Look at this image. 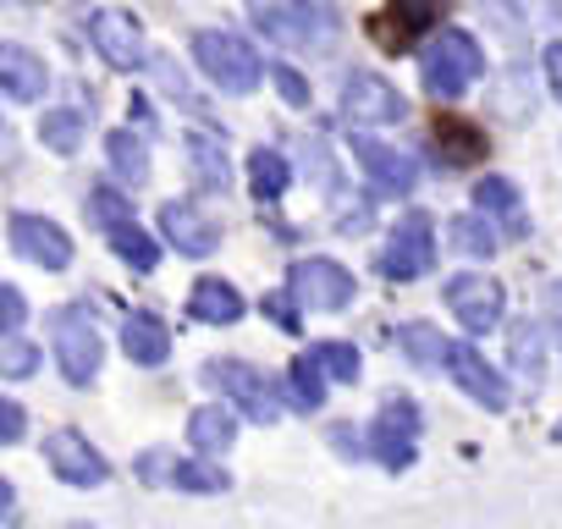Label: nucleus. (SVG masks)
<instances>
[{
	"mask_svg": "<svg viewBox=\"0 0 562 529\" xmlns=\"http://www.w3.org/2000/svg\"><path fill=\"white\" fill-rule=\"evenodd\" d=\"M193 61L199 72L221 89V94H254L259 89V72L265 61L254 56V45L232 29H199L193 34Z\"/></svg>",
	"mask_w": 562,
	"mask_h": 529,
	"instance_id": "obj_1",
	"label": "nucleus"
},
{
	"mask_svg": "<svg viewBox=\"0 0 562 529\" xmlns=\"http://www.w3.org/2000/svg\"><path fill=\"white\" fill-rule=\"evenodd\" d=\"M485 72V56H480V40L469 29H441L430 34L425 56H419V78L436 100H458L474 78Z\"/></svg>",
	"mask_w": 562,
	"mask_h": 529,
	"instance_id": "obj_2",
	"label": "nucleus"
},
{
	"mask_svg": "<svg viewBox=\"0 0 562 529\" xmlns=\"http://www.w3.org/2000/svg\"><path fill=\"white\" fill-rule=\"evenodd\" d=\"M50 342H56V364L72 386H89L100 375V359H105V342H100V326H94V309L89 304H67L50 315Z\"/></svg>",
	"mask_w": 562,
	"mask_h": 529,
	"instance_id": "obj_3",
	"label": "nucleus"
},
{
	"mask_svg": "<svg viewBox=\"0 0 562 529\" xmlns=\"http://www.w3.org/2000/svg\"><path fill=\"white\" fill-rule=\"evenodd\" d=\"M199 375H204V386H215L221 397H232L248 419H259V425H276V419H281V408H276V386L265 381L259 364H243V359H210Z\"/></svg>",
	"mask_w": 562,
	"mask_h": 529,
	"instance_id": "obj_4",
	"label": "nucleus"
},
{
	"mask_svg": "<svg viewBox=\"0 0 562 529\" xmlns=\"http://www.w3.org/2000/svg\"><path fill=\"white\" fill-rule=\"evenodd\" d=\"M254 29L276 45H331L337 40V7H248Z\"/></svg>",
	"mask_w": 562,
	"mask_h": 529,
	"instance_id": "obj_5",
	"label": "nucleus"
},
{
	"mask_svg": "<svg viewBox=\"0 0 562 529\" xmlns=\"http://www.w3.org/2000/svg\"><path fill=\"white\" fill-rule=\"evenodd\" d=\"M342 116L353 127H386V122H403L408 116V100L397 94V83H386L381 72H348L342 78Z\"/></svg>",
	"mask_w": 562,
	"mask_h": 529,
	"instance_id": "obj_6",
	"label": "nucleus"
},
{
	"mask_svg": "<svg viewBox=\"0 0 562 529\" xmlns=\"http://www.w3.org/2000/svg\"><path fill=\"white\" fill-rule=\"evenodd\" d=\"M381 271L392 277V282H419V277H430L436 271V232H430V215H403L397 221V232H392V243H386V254H381Z\"/></svg>",
	"mask_w": 562,
	"mask_h": 529,
	"instance_id": "obj_7",
	"label": "nucleus"
},
{
	"mask_svg": "<svg viewBox=\"0 0 562 529\" xmlns=\"http://www.w3.org/2000/svg\"><path fill=\"white\" fill-rule=\"evenodd\" d=\"M288 293L304 309H348L353 304V271L337 259H299L288 271Z\"/></svg>",
	"mask_w": 562,
	"mask_h": 529,
	"instance_id": "obj_8",
	"label": "nucleus"
},
{
	"mask_svg": "<svg viewBox=\"0 0 562 529\" xmlns=\"http://www.w3.org/2000/svg\"><path fill=\"white\" fill-rule=\"evenodd\" d=\"M502 304H507V293H502L496 277L463 271V277L447 282V309H452V320H463V331H474V337L491 331V326H502Z\"/></svg>",
	"mask_w": 562,
	"mask_h": 529,
	"instance_id": "obj_9",
	"label": "nucleus"
},
{
	"mask_svg": "<svg viewBox=\"0 0 562 529\" xmlns=\"http://www.w3.org/2000/svg\"><path fill=\"white\" fill-rule=\"evenodd\" d=\"M414 436H419V408L408 397H386L375 425H370V452L397 474V469L414 463Z\"/></svg>",
	"mask_w": 562,
	"mask_h": 529,
	"instance_id": "obj_10",
	"label": "nucleus"
},
{
	"mask_svg": "<svg viewBox=\"0 0 562 529\" xmlns=\"http://www.w3.org/2000/svg\"><path fill=\"white\" fill-rule=\"evenodd\" d=\"M12 248L34 264H45V271H67L72 264V237L50 221V215H34V210H18L12 221Z\"/></svg>",
	"mask_w": 562,
	"mask_h": 529,
	"instance_id": "obj_11",
	"label": "nucleus"
},
{
	"mask_svg": "<svg viewBox=\"0 0 562 529\" xmlns=\"http://www.w3.org/2000/svg\"><path fill=\"white\" fill-rule=\"evenodd\" d=\"M89 40H94V50H100L116 72H133V67H144V61H149V56H144V34H138L133 12H116V7L94 12V18H89Z\"/></svg>",
	"mask_w": 562,
	"mask_h": 529,
	"instance_id": "obj_12",
	"label": "nucleus"
},
{
	"mask_svg": "<svg viewBox=\"0 0 562 529\" xmlns=\"http://www.w3.org/2000/svg\"><path fill=\"white\" fill-rule=\"evenodd\" d=\"M45 458H50V469L67 480V485H105L111 480V463L94 452V441L89 436H78V430H50L45 436Z\"/></svg>",
	"mask_w": 562,
	"mask_h": 529,
	"instance_id": "obj_13",
	"label": "nucleus"
},
{
	"mask_svg": "<svg viewBox=\"0 0 562 529\" xmlns=\"http://www.w3.org/2000/svg\"><path fill=\"white\" fill-rule=\"evenodd\" d=\"M160 232H166V243H171L177 254H188V259H204V254H215V243H221V226H215L199 204H188V199H166V204H160Z\"/></svg>",
	"mask_w": 562,
	"mask_h": 529,
	"instance_id": "obj_14",
	"label": "nucleus"
},
{
	"mask_svg": "<svg viewBox=\"0 0 562 529\" xmlns=\"http://www.w3.org/2000/svg\"><path fill=\"white\" fill-rule=\"evenodd\" d=\"M447 375L480 403V408H491V414H502L507 408V381H502V370L496 364H485L480 359V348H469V342H452L447 348Z\"/></svg>",
	"mask_w": 562,
	"mask_h": 529,
	"instance_id": "obj_15",
	"label": "nucleus"
},
{
	"mask_svg": "<svg viewBox=\"0 0 562 529\" xmlns=\"http://www.w3.org/2000/svg\"><path fill=\"white\" fill-rule=\"evenodd\" d=\"M353 160L370 171V182H375L381 193H408V188H419V166H414L403 149L381 144V138H353Z\"/></svg>",
	"mask_w": 562,
	"mask_h": 529,
	"instance_id": "obj_16",
	"label": "nucleus"
},
{
	"mask_svg": "<svg viewBox=\"0 0 562 529\" xmlns=\"http://www.w3.org/2000/svg\"><path fill=\"white\" fill-rule=\"evenodd\" d=\"M45 83H50V72L29 45H0V89H7V100L29 105L45 94Z\"/></svg>",
	"mask_w": 562,
	"mask_h": 529,
	"instance_id": "obj_17",
	"label": "nucleus"
},
{
	"mask_svg": "<svg viewBox=\"0 0 562 529\" xmlns=\"http://www.w3.org/2000/svg\"><path fill=\"white\" fill-rule=\"evenodd\" d=\"M182 155H188L193 188H204V193H226V188H232V166H226V144H221V138L188 133V138H182Z\"/></svg>",
	"mask_w": 562,
	"mask_h": 529,
	"instance_id": "obj_18",
	"label": "nucleus"
},
{
	"mask_svg": "<svg viewBox=\"0 0 562 529\" xmlns=\"http://www.w3.org/2000/svg\"><path fill=\"white\" fill-rule=\"evenodd\" d=\"M188 320H199V326H232V320H243V293L232 282H221V277H199L193 293H188Z\"/></svg>",
	"mask_w": 562,
	"mask_h": 529,
	"instance_id": "obj_19",
	"label": "nucleus"
},
{
	"mask_svg": "<svg viewBox=\"0 0 562 529\" xmlns=\"http://www.w3.org/2000/svg\"><path fill=\"white\" fill-rule=\"evenodd\" d=\"M122 348H127V359H133V364L155 370V364H166V353H171V326H166L160 315L138 309V315H127V320H122Z\"/></svg>",
	"mask_w": 562,
	"mask_h": 529,
	"instance_id": "obj_20",
	"label": "nucleus"
},
{
	"mask_svg": "<svg viewBox=\"0 0 562 529\" xmlns=\"http://www.w3.org/2000/svg\"><path fill=\"white\" fill-rule=\"evenodd\" d=\"M232 441H237V414L232 408H193L188 414V447H193V458L226 452Z\"/></svg>",
	"mask_w": 562,
	"mask_h": 529,
	"instance_id": "obj_21",
	"label": "nucleus"
},
{
	"mask_svg": "<svg viewBox=\"0 0 562 529\" xmlns=\"http://www.w3.org/2000/svg\"><path fill=\"white\" fill-rule=\"evenodd\" d=\"M474 215H502L513 226V237H524V199H518V182L507 177H480L474 182Z\"/></svg>",
	"mask_w": 562,
	"mask_h": 529,
	"instance_id": "obj_22",
	"label": "nucleus"
},
{
	"mask_svg": "<svg viewBox=\"0 0 562 529\" xmlns=\"http://www.w3.org/2000/svg\"><path fill=\"white\" fill-rule=\"evenodd\" d=\"M83 215H89V226H94V232L116 237L122 226H133V199H127L122 188H111V182H94V188H89V199H83Z\"/></svg>",
	"mask_w": 562,
	"mask_h": 529,
	"instance_id": "obj_23",
	"label": "nucleus"
},
{
	"mask_svg": "<svg viewBox=\"0 0 562 529\" xmlns=\"http://www.w3.org/2000/svg\"><path fill=\"white\" fill-rule=\"evenodd\" d=\"M425 29H436V7H392L386 18H375L370 23V34L375 40H386V45H414V34H425ZM441 34V29H436Z\"/></svg>",
	"mask_w": 562,
	"mask_h": 529,
	"instance_id": "obj_24",
	"label": "nucleus"
},
{
	"mask_svg": "<svg viewBox=\"0 0 562 529\" xmlns=\"http://www.w3.org/2000/svg\"><path fill=\"white\" fill-rule=\"evenodd\" d=\"M288 182H293V171H288V160H281L276 149H254L248 155V188H254V199L259 204H276L281 193H288Z\"/></svg>",
	"mask_w": 562,
	"mask_h": 529,
	"instance_id": "obj_25",
	"label": "nucleus"
},
{
	"mask_svg": "<svg viewBox=\"0 0 562 529\" xmlns=\"http://www.w3.org/2000/svg\"><path fill=\"white\" fill-rule=\"evenodd\" d=\"M485 155V133L469 122H441L436 127V160L441 166H474Z\"/></svg>",
	"mask_w": 562,
	"mask_h": 529,
	"instance_id": "obj_26",
	"label": "nucleus"
},
{
	"mask_svg": "<svg viewBox=\"0 0 562 529\" xmlns=\"http://www.w3.org/2000/svg\"><path fill=\"white\" fill-rule=\"evenodd\" d=\"M105 155H111V171L122 177V182H149V149H144V138L133 133V127H116L111 138H105Z\"/></svg>",
	"mask_w": 562,
	"mask_h": 529,
	"instance_id": "obj_27",
	"label": "nucleus"
},
{
	"mask_svg": "<svg viewBox=\"0 0 562 529\" xmlns=\"http://www.w3.org/2000/svg\"><path fill=\"white\" fill-rule=\"evenodd\" d=\"M397 348L408 353V364H419V370H441L447 364V337L430 326V320H408L403 331H397Z\"/></svg>",
	"mask_w": 562,
	"mask_h": 529,
	"instance_id": "obj_28",
	"label": "nucleus"
},
{
	"mask_svg": "<svg viewBox=\"0 0 562 529\" xmlns=\"http://www.w3.org/2000/svg\"><path fill=\"white\" fill-rule=\"evenodd\" d=\"M83 111H72V105H61V111H45L40 116V144L50 149V155H78V144H83Z\"/></svg>",
	"mask_w": 562,
	"mask_h": 529,
	"instance_id": "obj_29",
	"label": "nucleus"
},
{
	"mask_svg": "<svg viewBox=\"0 0 562 529\" xmlns=\"http://www.w3.org/2000/svg\"><path fill=\"white\" fill-rule=\"evenodd\" d=\"M310 359H315L331 381H348V386L364 375V359H359V348H353V342H315V348H310Z\"/></svg>",
	"mask_w": 562,
	"mask_h": 529,
	"instance_id": "obj_30",
	"label": "nucleus"
},
{
	"mask_svg": "<svg viewBox=\"0 0 562 529\" xmlns=\"http://www.w3.org/2000/svg\"><path fill=\"white\" fill-rule=\"evenodd\" d=\"M288 386H293V403L310 414V408H321L326 403V370L304 353V359H293V370H288Z\"/></svg>",
	"mask_w": 562,
	"mask_h": 529,
	"instance_id": "obj_31",
	"label": "nucleus"
},
{
	"mask_svg": "<svg viewBox=\"0 0 562 529\" xmlns=\"http://www.w3.org/2000/svg\"><path fill=\"white\" fill-rule=\"evenodd\" d=\"M111 248H116V254L133 264V271H144V277H149L155 264H160V248H155V237H149L138 221H133V226H122V232L111 237Z\"/></svg>",
	"mask_w": 562,
	"mask_h": 529,
	"instance_id": "obj_32",
	"label": "nucleus"
},
{
	"mask_svg": "<svg viewBox=\"0 0 562 529\" xmlns=\"http://www.w3.org/2000/svg\"><path fill=\"white\" fill-rule=\"evenodd\" d=\"M452 243L463 248V254H474V259H491L496 254V237H491V221L485 215H452Z\"/></svg>",
	"mask_w": 562,
	"mask_h": 529,
	"instance_id": "obj_33",
	"label": "nucleus"
},
{
	"mask_svg": "<svg viewBox=\"0 0 562 529\" xmlns=\"http://www.w3.org/2000/svg\"><path fill=\"white\" fill-rule=\"evenodd\" d=\"M171 485L177 491H226L232 480H226V469H215L204 458H182V463H171Z\"/></svg>",
	"mask_w": 562,
	"mask_h": 529,
	"instance_id": "obj_34",
	"label": "nucleus"
},
{
	"mask_svg": "<svg viewBox=\"0 0 562 529\" xmlns=\"http://www.w3.org/2000/svg\"><path fill=\"white\" fill-rule=\"evenodd\" d=\"M513 364L524 370L529 386H540V326H513Z\"/></svg>",
	"mask_w": 562,
	"mask_h": 529,
	"instance_id": "obj_35",
	"label": "nucleus"
},
{
	"mask_svg": "<svg viewBox=\"0 0 562 529\" xmlns=\"http://www.w3.org/2000/svg\"><path fill=\"white\" fill-rule=\"evenodd\" d=\"M34 364H40V348H34V342H23V337H7V342H0V375L29 381Z\"/></svg>",
	"mask_w": 562,
	"mask_h": 529,
	"instance_id": "obj_36",
	"label": "nucleus"
},
{
	"mask_svg": "<svg viewBox=\"0 0 562 529\" xmlns=\"http://www.w3.org/2000/svg\"><path fill=\"white\" fill-rule=\"evenodd\" d=\"M270 83H276V94L288 100V105H310V78H304L299 67H288V61H270Z\"/></svg>",
	"mask_w": 562,
	"mask_h": 529,
	"instance_id": "obj_37",
	"label": "nucleus"
},
{
	"mask_svg": "<svg viewBox=\"0 0 562 529\" xmlns=\"http://www.w3.org/2000/svg\"><path fill=\"white\" fill-rule=\"evenodd\" d=\"M265 315L281 326V331H299L304 326V304L293 293H265Z\"/></svg>",
	"mask_w": 562,
	"mask_h": 529,
	"instance_id": "obj_38",
	"label": "nucleus"
},
{
	"mask_svg": "<svg viewBox=\"0 0 562 529\" xmlns=\"http://www.w3.org/2000/svg\"><path fill=\"white\" fill-rule=\"evenodd\" d=\"M23 430H29V419H23V403H0V441H7V447H18V441H23Z\"/></svg>",
	"mask_w": 562,
	"mask_h": 529,
	"instance_id": "obj_39",
	"label": "nucleus"
},
{
	"mask_svg": "<svg viewBox=\"0 0 562 529\" xmlns=\"http://www.w3.org/2000/svg\"><path fill=\"white\" fill-rule=\"evenodd\" d=\"M0 309H7V320H0V326H7V337H18V326H23V315H29V304H23V293L7 282V288H0Z\"/></svg>",
	"mask_w": 562,
	"mask_h": 529,
	"instance_id": "obj_40",
	"label": "nucleus"
},
{
	"mask_svg": "<svg viewBox=\"0 0 562 529\" xmlns=\"http://www.w3.org/2000/svg\"><path fill=\"white\" fill-rule=\"evenodd\" d=\"M546 78H551V94L562 100V40L546 45Z\"/></svg>",
	"mask_w": 562,
	"mask_h": 529,
	"instance_id": "obj_41",
	"label": "nucleus"
},
{
	"mask_svg": "<svg viewBox=\"0 0 562 529\" xmlns=\"http://www.w3.org/2000/svg\"><path fill=\"white\" fill-rule=\"evenodd\" d=\"M331 441H337V447H348V458H359V436H348V430H342V425H337V430H331Z\"/></svg>",
	"mask_w": 562,
	"mask_h": 529,
	"instance_id": "obj_42",
	"label": "nucleus"
},
{
	"mask_svg": "<svg viewBox=\"0 0 562 529\" xmlns=\"http://www.w3.org/2000/svg\"><path fill=\"white\" fill-rule=\"evenodd\" d=\"M551 441H562V419H557V425H551Z\"/></svg>",
	"mask_w": 562,
	"mask_h": 529,
	"instance_id": "obj_43",
	"label": "nucleus"
}]
</instances>
